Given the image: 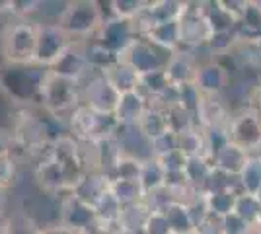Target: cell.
I'll return each mask as SVG.
<instances>
[{"label":"cell","instance_id":"cell-1","mask_svg":"<svg viewBox=\"0 0 261 234\" xmlns=\"http://www.w3.org/2000/svg\"><path fill=\"white\" fill-rule=\"evenodd\" d=\"M37 45V23L32 20H12L0 34V53L8 67L33 65Z\"/></svg>","mask_w":261,"mask_h":234},{"label":"cell","instance_id":"cell-2","mask_svg":"<svg viewBox=\"0 0 261 234\" xmlns=\"http://www.w3.org/2000/svg\"><path fill=\"white\" fill-rule=\"evenodd\" d=\"M108 18L99 2L94 0H76L70 2L68 12L65 14L63 22L59 23L65 34L72 39V43H86L98 35L99 28Z\"/></svg>","mask_w":261,"mask_h":234},{"label":"cell","instance_id":"cell-3","mask_svg":"<svg viewBox=\"0 0 261 234\" xmlns=\"http://www.w3.org/2000/svg\"><path fill=\"white\" fill-rule=\"evenodd\" d=\"M47 74L49 68L39 65H28V67L6 65L4 72L0 74V88L14 101H32L33 98H39V90Z\"/></svg>","mask_w":261,"mask_h":234},{"label":"cell","instance_id":"cell-4","mask_svg":"<svg viewBox=\"0 0 261 234\" xmlns=\"http://www.w3.org/2000/svg\"><path fill=\"white\" fill-rule=\"evenodd\" d=\"M39 100H41V108L45 112L68 119V115L82 103L80 101V84L66 80V78L55 76L49 70V74L39 90Z\"/></svg>","mask_w":261,"mask_h":234},{"label":"cell","instance_id":"cell-5","mask_svg":"<svg viewBox=\"0 0 261 234\" xmlns=\"http://www.w3.org/2000/svg\"><path fill=\"white\" fill-rule=\"evenodd\" d=\"M170 57H172V51H166L162 47L150 43L144 37H135L125 47V51L119 53L117 61L129 65L139 76H142V74H148L154 70H162L168 65Z\"/></svg>","mask_w":261,"mask_h":234},{"label":"cell","instance_id":"cell-6","mask_svg":"<svg viewBox=\"0 0 261 234\" xmlns=\"http://www.w3.org/2000/svg\"><path fill=\"white\" fill-rule=\"evenodd\" d=\"M80 101L98 115H111L115 113L119 94L109 84V80L101 72L90 70L82 82H80Z\"/></svg>","mask_w":261,"mask_h":234},{"label":"cell","instance_id":"cell-7","mask_svg":"<svg viewBox=\"0 0 261 234\" xmlns=\"http://www.w3.org/2000/svg\"><path fill=\"white\" fill-rule=\"evenodd\" d=\"M205 2H185L184 16L179 18V49L193 51L208 45L213 30L203 14Z\"/></svg>","mask_w":261,"mask_h":234},{"label":"cell","instance_id":"cell-8","mask_svg":"<svg viewBox=\"0 0 261 234\" xmlns=\"http://www.w3.org/2000/svg\"><path fill=\"white\" fill-rule=\"evenodd\" d=\"M72 45V39L65 34L61 25L55 23H37V45L33 65L51 68Z\"/></svg>","mask_w":261,"mask_h":234},{"label":"cell","instance_id":"cell-9","mask_svg":"<svg viewBox=\"0 0 261 234\" xmlns=\"http://www.w3.org/2000/svg\"><path fill=\"white\" fill-rule=\"evenodd\" d=\"M230 141L242 146L250 154H259L261 150V115L255 110H242L232 115L228 125Z\"/></svg>","mask_w":261,"mask_h":234},{"label":"cell","instance_id":"cell-10","mask_svg":"<svg viewBox=\"0 0 261 234\" xmlns=\"http://www.w3.org/2000/svg\"><path fill=\"white\" fill-rule=\"evenodd\" d=\"M113 141L119 146L121 156L139 160L141 164L154 160L152 141L141 131L139 125H117L113 131Z\"/></svg>","mask_w":261,"mask_h":234},{"label":"cell","instance_id":"cell-11","mask_svg":"<svg viewBox=\"0 0 261 234\" xmlns=\"http://www.w3.org/2000/svg\"><path fill=\"white\" fill-rule=\"evenodd\" d=\"M61 224L70 232H86L96 226V211L68 191L61 199Z\"/></svg>","mask_w":261,"mask_h":234},{"label":"cell","instance_id":"cell-12","mask_svg":"<svg viewBox=\"0 0 261 234\" xmlns=\"http://www.w3.org/2000/svg\"><path fill=\"white\" fill-rule=\"evenodd\" d=\"M139 37L137 32H135V25L129 20H119V18H108L103 25L99 28L98 35L94 39H98L103 47H108L109 51L115 57H119V53L125 51V47L135 39Z\"/></svg>","mask_w":261,"mask_h":234},{"label":"cell","instance_id":"cell-13","mask_svg":"<svg viewBox=\"0 0 261 234\" xmlns=\"http://www.w3.org/2000/svg\"><path fill=\"white\" fill-rule=\"evenodd\" d=\"M193 84L207 98L222 96L230 86V70L226 67H222L218 61L205 63V65L197 67Z\"/></svg>","mask_w":261,"mask_h":234},{"label":"cell","instance_id":"cell-14","mask_svg":"<svg viewBox=\"0 0 261 234\" xmlns=\"http://www.w3.org/2000/svg\"><path fill=\"white\" fill-rule=\"evenodd\" d=\"M49 70H51V74H55V76L66 78V80H72V82L80 84L90 74L92 68L88 65L86 57H84V47H82V43H72Z\"/></svg>","mask_w":261,"mask_h":234},{"label":"cell","instance_id":"cell-15","mask_svg":"<svg viewBox=\"0 0 261 234\" xmlns=\"http://www.w3.org/2000/svg\"><path fill=\"white\" fill-rule=\"evenodd\" d=\"M148 100L146 96L141 94L139 90L137 92H129V94H123L119 96L117 101V108L113 113V119L117 125H139L141 119L144 117V113L148 110Z\"/></svg>","mask_w":261,"mask_h":234},{"label":"cell","instance_id":"cell-16","mask_svg":"<svg viewBox=\"0 0 261 234\" xmlns=\"http://www.w3.org/2000/svg\"><path fill=\"white\" fill-rule=\"evenodd\" d=\"M195 70H197L195 59L191 55V51H187V49H177V51H174L172 57H170V61H168V65L164 67V72H166V76L170 80V84L175 86V88L193 82Z\"/></svg>","mask_w":261,"mask_h":234},{"label":"cell","instance_id":"cell-17","mask_svg":"<svg viewBox=\"0 0 261 234\" xmlns=\"http://www.w3.org/2000/svg\"><path fill=\"white\" fill-rule=\"evenodd\" d=\"M109 191V176L101 174L98 170H92V172H86L76 186L70 190V193L78 197L80 201L88 203L90 207H96L98 203L106 193Z\"/></svg>","mask_w":261,"mask_h":234},{"label":"cell","instance_id":"cell-18","mask_svg":"<svg viewBox=\"0 0 261 234\" xmlns=\"http://www.w3.org/2000/svg\"><path fill=\"white\" fill-rule=\"evenodd\" d=\"M248 158H250V152H248V150H244L242 146L234 145V143L230 141L228 145L222 146L217 154H213L208 160L213 162V166L217 168V170L228 174V176L238 178L240 172L244 170L246 162H248Z\"/></svg>","mask_w":261,"mask_h":234},{"label":"cell","instance_id":"cell-19","mask_svg":"<svg viewBox=\"0 0 261 234\" xmlns=\"http://www.w3.org/2000/svg\"><path fill=\"white\" fill-rule=\"evenodd\" d=\"M109 193L121 207H129L146 201V193L142 190L139 179H119L109 178Z\"/></svg>","mask_w":261,"mask_h":234},{"label":"cell","instance_id":"cell-20","mask_svg":"<svg viewBox=\"0 0 261 234\" xmlns=\"http://www.w3.org/2000/svg\"><path fill=\"white\" fill-rule=\"evenodd\" d=\"M103 76L109 80V84L115 88V92L123 96V94H129V92H137L139 90V80L141 76L125 63L117 61L115 65H111L108 70L101 72Z\"/></svg>","mask_w":261,"mask_h":234},{"label":"cell","instance_id":"cell-21","mask_svg":"<svg viewBox=\"0 0 261 234\" xmlns=\"http://www.w3.org/2000/svg\"><path fill=\"white\" fill-rule=\"evenodd\" d=\"M150 211H152V207L148 205V201L123 207L119 215V221H117V232H141L142 228H144V224H146V219H148Z\"/></svg>","mask_w":261,"mask_h":234},{"label":"cell","instance_id":"cell-22","mask_svg":"<svg viewBox=\"0 0 261 234\" xmlns=\"http://www.w3.org/2000/svg\"><path fill=\"white\" fill-rule=\"evenodd\" d=\"M144 39H148L150 43L174 53L179 49V20L177 22L154 23L152 28L146 32Z\"/></svg>","mask_w":261,"mask_h":234},{"label":"cell","instance_id":"cell-23","mask_svg":"<svg viewBox=\"0 0 261 234\" xmlns=\"http://www.w3.org/2000/svg\"><path fill=\"white\" fill-rule=\"evenodd\" d=\"M177 150L185 158H197V156L208 158L205 129H201L199 125H195V127H191V129H187V131L177 135Z\"/></svg>","mask_w":261,"mask_h":234},{"label":"cell","instance_id":"cell-24","mask_svg":"<svg viewBox=\"0 0 261 234\" xmlns=\"http://www.w3.org/2000/svg\"><path fill=\"white\" fill-rule=\"evenodd\" d=\"M203 14L207 18L208 25L213 30V34H224V32H234L236 30V18L230 14L222 2H205Z\"/></svg>","mask_w":261,"mask_h":234},{"label":"cell","instance_id":"cell-25","mask_svg":"<svg viewBox=\"0 0 261 234\" xmlns=\"http://www.w3.org/2000/svg\"><path fill=\"white\" fill-rule=\"evenodd\" d=\"M213 162L205 158V156H197V158H187V162H185V168H184V176H185V181H187V186L191 188V190H195L201 193V190L205 188V184H207L208 176H211V172H213Z\"/></svg>","mask_w":261,"mask_h":234},{"label":"cell","instance_id":"cell-26","mask_svg":"<svg viewBox=\"0 0 261 234\" xmlns=\"http://www.w3.org/2000/svg\"><path fill=\"white\" fill-rule=\"evenodd\" d=\"M185 10V2L175 0H158V2H146V14L152 23L162 22H177Z\"/></svg>","mask_w":261,"mask_h":234},{"label":"cell","instance_id":"cell-27","mask_svg":"<svg viewBox=\"0 0 261 234\" xmlns=\"http://www.w3.org/2000/svg\"><path fill=\"white\" fill-rule=\"evenodd\" d=\"M68 6H70L68 0H37V8H35L32 22L59 25L68 12Z\"/></svg>","mask_w":261,"mask_h":234},{"label":"cell","instance_id":"cell-28","mask_svg":"<svg viewBox=\"0 0 261 234\" xmlns=\"http://www.w3.org/2000/svg\"><path fill=\"white\" fill-rule=\"evenodd\" d=\"M238 186L242 193L257 195L261 191V154H250L244 170L238 176Z\"/></svg>","mask_w":261,"mask_h":234},{"label":"cell","instance_id":"cell-29","mask_svg":"<svg viewBox=\"0 0 261 234\" xmlns=\"http://www.w3.org/2000/svg\"><path fill=\"white\" fill-rule=\"evenodd\" d=\"M139 127H141V131L146 135L150 141H154V139H158V137H162L164 133L170 131L166 112L160 110V108H154V106H148V110H146L144 117H142L141 123H139Z\"/></svg>","mask_w":261,"mask_h":234},{"label":"cell","instance_id":"cell-30","mask_svg":"<svg viewBox=\"0 0 261 234\" xmlns=\"http://www.w3.org/2000/svg\"><path fill=\"white\" fill-rule=\"evenodd\" d=\"M166 219L170 223V228H172V234H184L189 232V230H195L193 226V221H191V215H189V209H187V203H170L166 209Z\"/></svg>","mask_w":261,"mask_h":234},{"label":"cell","instance_id":"cell-31","mask_svg":"<svg viewBox=\"0 0 261 234\" xmlns=\"http://www.w3.org/2000/svg\"><path fill=\"white\" fill-rule=\"evenodd\" d=\"M238 195H240V191H232V190L213 193V195H205L208 215H211V217H217V219H222V217H226L230 213H234Z\"/></svg>","mask_w":261,"mask_h":234},{"label":"cell","instance_id":"cell-32","mask_svg":"<svg viewBox=\"0 0 261 234\" xmlns=\"http://www.w3.org/2000/svg\"><path fill=\"white\" fill-rule=\"evenodd\" d=\"M139 181H141V186H142V190H144V193H146V197H148L150 193H154V191H158L160 188L166 186V174H164V170L160 168V164H158L156 158L142 164Z\"/></svg>","mask_w":261,"mask_h":234},{"label":"cell","instance_id":"cell-33","mask_svg":"<svg viewBox=\"0 0 261 234\" xmlns=\"http://www.w3.org/2000/svg\"><path fill=\"white\" fill-rule=\"evenodd\" d=\"M172 86L170 80L166 76V72L162 70H154V72H148V74H142L141 80H139V92L146 96V100L150 101L154 98H158L164 90H168Z\"/></svg>","mask_w":261,"mask_h":234},{"label":"cell","instance_id":"cell-34","mask_svg":"<svg viewBox=\"0 0 261 234\" xmlns=\"http://www.w3.org/2000/svg\"><path fill=\"white\" fill-rule=\"evenodd\" d=\"M234 213L240 219H244L250 226H255L261 221V201L257 199V195L240 193L238 199H236Z\"/></svg>","mask_w":261,"mask_h":234},{"label":"cell","instance_id":"cell-35","mask_svg":"<svg viewBox=\"0 0 261 234\" xmlns=\"http://www.w3.org/2000/svg\"><path fill=\"white\" fill-rule=\"evenodd\" d=\"M109 6V18H119V20H137L141 16L144 8H146V2L142 0H113L108 2Z\"/></svg>","mask_w":261,"mask_h":234},{"label":"cell","instance_id":"cell-36","mask_svg":"<svg viewBox=\"0 0 261 234\" xmlns=\"http://www.w3.org/2000/svg\"><path fill=\"white\" fill-rule=\"evenodd\" d=\"M18 181V160L14 154H6L0 158V188L10 190Z\"/></svg>","mask_w":261,"mask_h":234},{"label":"cell","instance_id":"cell-37","mask_svg":"<svg viewBox=\"0 0 261 234\" xmlns=\"http://www.w3.org/2000/svg\"><path fill=\"white\" fill-rule=\"evenodd\" d=\"M177 90H179L177 106H181L184 110H187L189 113L195 115L197 110H199V106H201V101H203V94L197 90V86L193 84V82L184 84V86H179Z\"/></svg>","mask_w":261,"mask_h":234},{"label":"cell","instance_id":"cell-38","mask_svg":"<svg viewBox=\"0 0 261 234\" xmlns=\"http://www.w3.org/2000/svg\"><path fill=\"white\" fill-rule=\"evenodd\" d=\"M238 39L240 37L236 34V30L234 32H224V34H215L211 37V41H208V49H211V53L217 59L218 55L230 53V49L238 43Z\"/></svg>","mask_w":261,"mask_h":234},{"label":"cell","instance_id":"cell-39","mask_svg":"<svg viewBox=\"0 0 261 234\" xmlns=\"http://www.w3.org/2000/svg\"><path fill=\"white\" fill-rule=\"evenodd\" d=\"M142 164L139 160H133L127 156H121V160L117 162V166L113 168L109 178H119V179H139L141 178Z\"/></svg>","mask_w":261,"mask_h":234},{"label":"cell","instance_id":"cell-40","mask_svg":"<svg viewBox=\"0 0 261 234\" xmlns=\"http://www.w3.org/2000/svg\"><path fill=\"white\" fill-rule=\"evenodd\" d=\"M144 234H172V228H170V223L166 219V213L164 209H152L148 219H146V224L142 228Z\"/></svg>","mask_w":261,"mask_h":234},{"label":"cell","instance_id":"cell-41","mask_svg":"<svg viewBox=\"0 0 261 234\" xmlns=\"http://www.w3.org/2000/svg\"><path fill=\"white\" fill-rule=\"evenodd\" d=\"M6 234H41V228L33 223L32 219H28L22 213L10 215V223Z\"/></svg>","mask_w":261,"mask_h":234},{"label":"cell","instance_id":"cell-42","mask_svg":"<svg viewBox=\"0 0 261 234\" xmlns=\"http://www.w3.org/2000/svg\"><path fill=\"white\" fill-rule=\"evenodd\" d=\"M156 160H158V164H160V168L164 170L166 176H168V174H179V172H184L185 162H187V158H185L177 148L172 150V152H168V154L158 156Z\"/></svg>","mask_w":261,"mask_h":234},{"label":"cell","instance_id":"cell-43","mask_svg":"<svg viewBox=\"0 0 261 234\" xmlns=\"http://www.w3.org/2000/svg\"><path fill=\"white\" fill-rule=\"evenodd\" d=\"M220 228H222V234H251V230H253V226H250L244 219H240L236 213H230L226 217H222Z\"/></svg>","mask_w":261,"mask_h":234},{"label":"cell","instance_id":"cell-44","mask_svg":"<svg viewBox=\"0 0 261 234\" xmlns=\"http://www.w3.org/2000/svg\"><path fill=\"white\" fill-rule=\"evenodd\" d=\"M175 148H177V135H175L174 131H168V133H164L162 137H158V139L152 141L154 158H158V156H162V154H168V152H172Z\"/></svg>","mask_w":261,"mask_h":234},{"label":"cell","instance_id":"cell-45","mask_svg":"<svg viewBox=\"0 0 261 234\" xmlns=\"http://www.w3.org/2000/svg\"><path fill=\"white\" fill-rule=\"evenodd\" d=\"M14 146H16V137L12 133L8 127L0 125V158L6 154L14 152Z\"/></svg>","mask_w":261,"mask_h":234},{"label":"cell","instance_id":"cell-46","mask_svg":"<svg viewBox=\"0 0 261 234\" xmlns=\"http://www.w3.org/2000/svg\"><path fill=\"white\" fill-rule=\"evenodd\" d=\"M197 234H222V228H220V219L217 217H208L203 224H199L195 228Z\"/></svg>","mask_w":261,"mask_h":234},{"label":"cell","instance_id":"cell-47","mask_svg":"<svg viewBox=\"0 0 261 234\" xmlns=\"http://www.w3.org/2000/svg\"><path fill=\"white\" fill-rule=\"evenodd\" d=\"M41 234H74L70 232L68 228H65L63 224H57V226H49V228H43Z\"/></svg>","mask_w":261,"mask_h":234},{"label":"cell","instance_id":"cell-48","mask_svg":"<svg viewBox=\"0 0 261 234\" xmlns=\"http://www.w3.org/2000/svg\"><path fill=\"white\" fill-rule=\"evenodd\" d=\"M8 223H10V215L6 211H0V234H6Z\"/></svg>","mask_w":261,"mask_h":234},{"label":"cell","instance_id":"cell-49","mask_svg":"<svg viewBox=\"0 0 261 234\" xmlns=\"http://www.w3.org/2000/svg\"><path fill=\"white\" fill-rule=\"evenodd\" d=\"M4 207H6V190L0 188V211H6Z\"/></svg>","mask_w":261,"mask_h":234},{"label":"cell","instance_id":"cell-50","mask_svg":"<svg viewBox=\"0 0 261 234\" xmlns=\"http://www.w3.org/2000/svg\"><path fill=\"white\" fill-rule=\"evenodd\" d=\"M251 234H261V221L255 226H253V230H251Z\"/></svg>","mask_w":261,"mask_h":234},{"label":"cell","instance_id":"cell-51","mask_svg":"<svg viewBox=\"0 0 261 234\" xmlns=\"http://www.w3.org/2000/svg\"><path fill=\"white\" fill-rule=\"evenodd\" d=\"M253 43L257 45V47H259V51H261V39H255V41H253Z\"/></svg>","mask_w":261,"mask_h":234},{"label":"cell","instance_id":"cell-52","mask_svg":"<svg viewBox=\"0 0 261 234\" xmlns=\"http://www.w3.org/2000/svg\"><path fill=\"white\" fill-rule=\"evenodd\" d=\"M184 234H197V230H189V232H184Z\"/></svg>","mask_w":261,"mask_h":234},{"label":"cell","instance_id":"cell-53","mask_svg":"<svg viewBox=\"0 0 261 234\" xmlns=\"http://www.w3.org/2000/svg\"><path fill=\"white\" fill-rule=\"evenodd\" d=\"M257 199H259V201H261V191H259V193H257Z\"/></svg>","mask_w":261,"mask_h":234},{"label":"cell","instance_id":"cell-54","mask_svg":"<svg viewBox=\"0 0 261 234\" xmlns=\"http://www.w3.org/2000/svg\"><path fill=\"white\" fill-rule=\"evenodd\" d=\"M259 39H261V37H259Z\"/></svg>","mask_w":261,"mask_h":234}]
</instances>
